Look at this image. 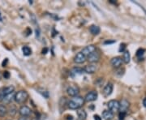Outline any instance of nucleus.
<instances>
[{"mask_svg": "<svg viewBox=\"0 0 146 120\" xmlns=\"http://www.w3.org/2000/svg\"><path fill=\"white\" fill-rule=\"evenodd\" d=\"M84 98L80 96H76L69 100L68 101V106L71 110H78L84 104Z\"/></svg>", "mask_w": 146, "mask_h": 120, "instance_id": "1", "label": "nucleus"}, {"mask_svg": "<svg viewBox=\"0 0 146 120\" xmlns=\"http://www.w3.org/2000/svg\"><path fill=\"white\" fill-rule=\"evenodd\" d=\"M28 98H29V93L25 90H21V91H18L17 93H16L14 100L18 104H24L26 102Z\"/></svg>", "mask_w": 146, "mask_h": 120, "instance_id": "2", "label": "nucleus"}, {"mask_svg": "<svg viewBox=\"0 0 146 120\" xmlns=\"http://www.w3.org/2000/svg\"><path fill=\"white\" fill-rule=\"evenodd\" d=\"M14 90H15V87L12 86V85L7 86V87H4V88H2V89H0V101H3V97L13 92H15Z\"/></svg>", "mask_w": 146, "mask_h": 120, "instance_id": "3", "label": "nucleus"}, {"mask_svg": "<svg viewBox=\"0 0 146 120\" xmlns=\"http://www.w3.org/2000/svg\"><path fill=\"white\" fill-rule=\"evenodd\" d=\"M107 106L110 111H111L112 113L117 112L119 110V101H118L117 100H110L107 104Z\"/></svg>", "mask_w": 146, "mask_h": 120, "instance_id": "4", "label": "nucleus"}, {"mask_svg": "<svg viewBox=\"0 0 146 120\" xmlns=\"http://www.w3.org/2000/svg\"><path fill=\"white\" fill-rule=\"evenodd\" d=\"M67 93L70 96V97H76L78 96L79 93H80V89H79L78 86L72 84V85H70L68 86V89H67Z\"/></svg>", "mask_w": 146, "mask_h": 120, "instance_id": "5", "label": "nucleus"}, {"mask_svg": "<svg viewBox=\"0 0 146 120\" xmlns=\"http://www.w3.org/2000/svg\"><path fill=\"white\" fill-rule=\"evenodd\" d=\"M84 98V101H86V102L94 101L98 98V92L93 90V91H91V92H89L86 94Z\"/></svg>", "mask_w": 146, "mask_h": 120, "instance_id": "6", "label": "nucleus"}, {"mask_svg": "<svg viewBox=\"0 0 146 120\" xmlns=\"http://www.w3.org/2000/svg\"><path fill=\"white\" fill-rule=\"evenodd\" d=\"M95 51H96V46L94 45H89V46H87L83 48V50H81V53L87 58L89 55H90L91 54H93Z\"/></svg>", "mask_w": 146, "mask_h": 120, "instance_id": "7", "label": "nucleus"}, {"mask_svg": "<svg viewBox=\"0 0 146 120\" xmlns=\"http://www.w3.org/2000/svg\"><path fill=\"white\" fill-rule=\"evenodd\" d=\"M31 109L29 106H27V105H22L21 108L19 109V114L22 117H25V118L29 117V115H31Z\"/></svg>", "mask_w": 146, "mask_h": 120, "instance_id": "8", "label": "nucleus"}, {"mask_svg": "<svg viewBox=\"0 0 146 120\" xmlns=\"http://www.w3.org/2000/svg\"><path fill=\"white\" fill-rule=\"evenodd\" d=\"M86 60H88L89 63H93V64L98 63L100 60V54L97 51H95L86 58Z\"/></svg>", "mask_w": 146, "mask_h": 120, "instance_id": "9", "label": "nucleus"}, {"mask_svg": "<svg viewBox=\"0 0 146 120\" xmlns=\"http://www.w3.org/2000/svg\"><path fill=\"white\" fill-rule=\"evenodd\" d=\"M130 106V103L127 99H122L119 101V111L120 112H127Z\"/></svg>", "mask_w": 146, "mask_h": 120, "instance_id": "10", "label": "nucleus"}, {"mask_svg": "<svg viewBox=\"0 0 146 120\" xmlns=\"http://www.w3.org/2000/svg\"><path fill=\"white\" fill-rule=\"evenodd\" d=\"M123 63V59H122V58L120 57L113 58L111 59V61H110V63H111V65L113 66V68H116V69L121 68Z\"/></svg>", "mask_w": 146, "mask_h": 120, "instance_id": "11", "label": "nucleus"}, {"mask_svg": "<svg viewBox=\"0 0 146 120\" xmlns=\"http://www.w3.org/2000/svg\"><path fill=\"white\" fill-rule=\"evenodd\" d=\"M84 72L87 74H94V72H96L97 71V66L95 64L93 63H90L89 65H86L84 68Z\"/></svg>", "mask_w": 146, "mask_h": 120, "instance_id": "12", "label": "nucleus"}, {"mask_svg": "<svg viewBox=\"0 0 146 120\" xmlns=\"http://www.w3.org/2000/svg\"><path fill=\"white\" fill-rule=\"evenodd\" d=\"M114 89V85L112 83H108L103 89V94L105 97H109L111 95Z\"/></svg>", "mask_w": 146, "mask_h": 120, "instance_id": "13", "label": "nucleus"}, {"mask_svg": "<svg viewBox=\"0 0 146 120\" xmlns=\"http://www.w3.org/2000/svg\"><path fill=\"white\" fill-rule=\"evenodd\" d=\"M85 61H86V57L81 52L77 53L76 54V56L74 57V62L76 63L81 64V63H84Z\"/></svg>", "mask_w": 146, "mask_h": 120, "instance_id": "14", "label": "nucleus"}, {"mask_svg": "<svg viewBox=\"0 0 146 120\" xmlns=\"http://www.w3.org/2000/svg\"><path fill=\"white\" fill-rule=\"evenodd\" d=\"M15 94H16V93L13 92V93H11L7 95V96H5V97H3V99L2 101H3V103H5V104H10V103H11V101L14 100Z\"/></svg>", "mask_w": 146, "mask_h": 120, "instance_id": "15", "label": "nucleus"}, {"mask_svg": "<svg viewBox=\"0 0 146 120\" xmlns=\"http://www.w3.org/2000/svg\"><path fill=\"white\" fill-rule=\"evenodd\" d=\"M89 32L94 35V36H96V35H98L100 33V32H101V29H100L99 26H98V25H91V26L89 27Z\"/></svg>", "mask_w": 146, "mask_h": 120, "instance_id": "16", "label": "nucleus"}, {"mask_svg": "<svg viewBox=\"0 0 146 120\" xmlns=\"http://www.w3.org/2000/svg\"><path fill=\"white\" fill-rule=\"evenodd\" d=\"M102 118L105 120H111L114 118V113L110 110H104L102 113Z\"/></svg>", "mask_w": 146, "mask_h": 120, "instance_id": "17", "label": "nucleus"}, {"mask_svg": "<svg viewBox=\"0 0 146 120\" xmlns=\"http://www.w3.org/2000/svg\"><path fill=\"white\" fill-rule=\"evenodd\" d=\"M123 62L125 63H130V60H131V55H130V53L128 50H125L124 52H123Z\"/></svg>", "mask_w": 146, "mask_h": 120, "instance_id": "18", "label": "nucleus"}, {"mask_svg": "<svg viewBox=\"0 0 146 120\" xmlns=\"http://www.w3.org/2000/svg\"><path fill=\"white\" fill-rule=\"evenodd\" d=\"M77 115L80 120H85L87 118V113L84 110H79L77 111Z\"/></svg>", "mask_w": 146, "mask_h": 120, "instance_id": "19", "label": "nucleus"}, {"mask_svg": "<svg viewBox=\"0 0 146 120\" xmlns=\"http://www.w3.org/2000/svg\"><path fill=\"white\" fill-rule=\"evenodd\" d=\"M7 113L9 114L10 116L14 117V116L16 115V113H17V110H16V106H15L14 105H11L10 106V108L7 109Z\"/></svg>", "mask_w": 146, "mask_h": 120, "instance_id": "20", "label": "nucleus"}, {"mask_svg": "<svg viewBox=\"0 0 146 120\" xmlns=\"http://www.w3.org/2000/svg\"><path fill=\"white\" fill-rule=\"evenodd\" d=\"M84 73V70L80 68H74L72 70V74L73 76H79Z\"/></svg>", "mask_w": 146, "mask_h": 120, "instance_id": "21", "label": "nucleus"}, {"mask_svg": "<svg viewBox=\"0 0 146 120\" xmlns=\"http://www.w3.org/2000/svg\"><path fill=\"white\" fill-rule=\"evenodd\" d=\"M7 114V108L4 105H0V117H4Z\"/></svg>", "mask_w": 146, "mask_h": 120, "instance_id": "22", "label": "nucleus"}, {"mask_svg": "<svg viewBox=\"0 0 146 120\" xmlns=\"http://www.w3.org/2000/svg\"><path fill=\"white\" fill-rule=\"evenodd\" d=\"M66 105H68V101L66 99V97H61V99L59 101V108L60 110H62V107H63V110H65V106Z\"/></svg>", "mask_w": 146, "mask_h": 120, "instance_id": "23", "label": "nucleus"}, {"mask_svg": "<svg viewBox=\"0 0 146 120\" xmlns=\"http://www.w3.org/2000/svg\"><path fill=\"white\" fill-rule=\"evenodd\" d=\"M22 52L25 56H29L32 54V50L29 46H24L22 48Z\"/></svg>", "mask_w": 146, "mask_h": 120, "instance_id": "24", "label": "nucleus"}, {"mask_svg": "<svg viewBox=\"0 0 146 120\" xmlns=\"http://www.w3.org/2000/svg\"><path fill=\"white\" fill-rule=\"evenodd\" d=\"M145 50H144V49H139L137 51H136V56L139 58H141V57H143V55L145 54Z\"/></svg>", "mask_w": 146, "mask_h": 120, "instance_id": "25", "label": "nucleus"}, {"mask_svg": "<svg viewBox=\"0 0 146 120\" xmlns=\"http://www.w3.org/2000/svg\"><path fill=\"white\" fill-rule=\"evenodd\" d=\"M126 50V44L124 43H122V44H120V46H119V51L120 53H123Z\"/></svg>", "mask_w": 146, "mask_h": 120, "instance_id": "26", "label": "nucleus"}, {"mask_svg": "<svg viewBox=\"0 0 146 120\" xmlns=\"http://www.w3.org/2000/svg\"><path fill=\"white\" fill-rule=\"evenodd\" d=\"M126 115H127V112H119V120H124Z\"/></svg>", "mask_w": 146, "mask_h": 120, "instance_id": "27", "label": "nucleus"}, {"mask_svg": "<svg viewBox=\"0 0 146 120\" xmlns=\"http://www.w3.org/2000/svg\"><path fill=\"white\" fill-rule=\"evenodd\" d=\"M3 76L5 79H9L11 76L10 72H7V71L3 72Z\"/></svg>", "mask_w": 146, "mask_h": 120, "instance_id": "28", "label": "nucleus"}, {"mask_svg": "<svg viewBox=\"0 0 146 120\" xmlns=\"http://www.w3.org/2000/svg\"><path fill=\"white\" fill-rule=\"evenodd\" d=\"M115 42H116L115 40H111V41L107 40V41L104 42V45H110V44H113V43H115Z\"/></svg>", "mask_w": 146, "mask_h": 120, "instance_id": "29", "label": "nucleus"}, {"mask_svg": "<svg viewBox=\"0 0 146 120\" xmlns=\"http://www.w3.org/2000/svg\"><path fill=\"white\" fill-rule=\"evenodd\" d=\"M7 62H8V59H7V58H5V59L3 60V63H2V66H3V67H6V66H7Z\"/></svg>", "mask_w": 146, "mask_h": 120, "instance_id": "30", "label": "nucleus"}, {"mask_svg": "<svg viewBox=\"0 0 146 120\" xmlns=\"http://www.w3.org/2000/svg\"><path fill=\"white\" fill-rule=\"evenodd\" d=\"M94 120H102V118L100 117L99 115H94Z\"/></svg>", "mask_w": 146, "mask_h": 120, "instance_id": "31", "label": "nucleus"}, {"mask_svg": "<svg viewBox=\"0 0 146 120\" xmlns=\"http://www.w3.org/2000/svg\"><path fill=\"white\" fill-rule=\"evenodd\" d=\"M40 36V29H39V28H37L36 29V37H38Z\"/></svg>", "mask_w": 146, "mask_h": 120, "instance_id": "32", "label": "nucleus"}, {"mask_svg": "<svg viewBox=\"0 0 146 120\" xmlns=\"http://www.w3.org/2000/svg\"><path fill=\"white\" fill-rule=\"evenodd\" d=\"M47 52H48V49H47L46 47L44 48V49L42 50V54H47Z\"/></svg>", "mask_w": 146, "mask_h": 120, "instance_id": "33", "label": "nucleus"}, {"mask_svg": "<svg viewBox=\"0 0 146 120\" xmlns=\"http://www.w3.org/2000/svg\"><path fill=\"white\" fill-rule=\"evenodd\" d=\"M143 105H144V106L146 108V97L144 98V100H143Z\"/></svg>", "mask_w": 146, "mask_h": 120, "instance_id": "34", "label": "nucleus"}, {"mask_svg": "<svg viewBox=\"0 0 146 120\" xmlns=\"http://www.w3.org/2000/svg\"><path fill=\"white\" fill-rule=\"evenodd\" d=\"M18 120H29V119H28V118H25V117H23V118H21V119H19Z\"/></svg>", "mask_w": 146, "mask_h": 120, "instance_id": "35", "label": "nucleus"}, {"mask_svg": "<svg viewBox=\"0 0 146 120\" xmlns=\"http://www.w3.org/2000/svg\"><path fill=\"white\" fill-rule=\"evenodd\" d=\"M1 77H2V74H1V72H0V80H1Z\"/></svg>", "mask_w": 146, "mask_h": 120, "instance_id": "36", "label": "nucleus"}, {"mask_svg": "<svg viewBox=\"0 0 146 120\" xmlns=\"http://www.w3.org/2000/svg\"><path fill=\"white\" fill-rule=\"evenodd\" d=\"M33 120H40V119H33Z\"/></svg>", "mask_w": 146, "mask_h": 120, "instance_id": "37", "label": "nucleus"}]
</instances>
